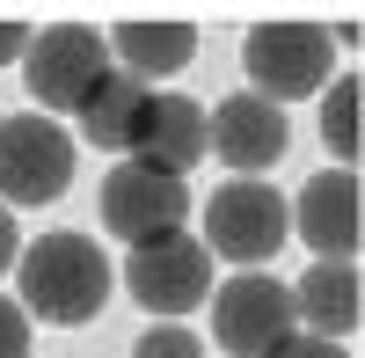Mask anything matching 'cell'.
<instances>
[{
    "label": "cell",
    "instance_id": "7a4b0ae2",
    "mask_svg": "<svg viewBox=\"0 0 365 358\" xmlns=\"http://www.w3.org/2000/svg\"><path fill=\"white\" fill-rule=\"evenodd\" d=\"M241 66H249V96H263L270 110L278 103H299L314 96L336 66V37L322 22H299V15H278V22H256L249 44H241Z\"/></svg>",
    "mask_w": 365,
    "mask_h": 358
},
{
    "label": "cell",
    "instance_id": "2e32d148",
    "mask_svg": "<svg viewBox=\"0 0 365 358\" xmlns=\"http://www.w3.org/2000/svg\"><path fill=\"white\" fill-rule=\"evenodd\" d=\"M132 358H205V344L182 329V322H161V329H146V337L132 344Z\"/></svg>",
    "mask_w": 365,
    "mask_h": 358
},
{
    "label": "cell",
    "instance_id": "9c48e42d",
    "mask_svg": "<svg viewBox=\"0 0 365 358\" xmlns=\"http://www.w3.org/2000/svg\"><path fill=\"white\" fill-rule=\"evenodd\" d=\"M292 146L285 132V110H270L263 96H227L220 110L205 117V154H220L227 168H241L256 183L263 168H278V154Z\"/></svg>",
    "mask_w": 365,
    "mask_h": 358
},
{
    "label": "cell",
    "instance_id": "ffe728a7",
    "mask_svg": "<svg viewBox=\"0 0 365 358\" xmlns=\"http://www.w3.org/2000/svg\"><path fill=\"white\" fill-rule=\"evenodd\" d=\"M15 256H22V234H15V213H8V205H0V271H8Z\"/></svg>",
    "mask_w": 365,
    "mask_h": 358
},
{
    "label": "cell",
    "instance_id": "3957f363",
    "mask_svg": "<svg viewBox=\"0 0 365 358\" xmlns=\"http://www.w3.org/2000/svg\"><path fill=\"white\" fill-rule=\"evenodd\" d=\"M103 73H110V51H103V29H88V22H51L22 51V88L44 103V117L51 110H81Z\"/></svg>",
    "mask_w": 365,
    "mask_h": 358
},
{
    "label": "cell",
    "instance_id": "30bf717a",
    "mask_svg": "<svg viewBox=\"0 0 365 358\" xmlns=\"http://www.w3.org/2000/svg\"><path fill=\"white\" fill-rule=\"evenodd\" d=\"M358 175L351 168H322L307 190H299V234L322 263H351L358 256V234H365V205H358Z\"/></svg>",
    "mask_w": 365,
    "mask_h": 358
},
{
    "label": "cell",
    "instance_id": "5b68a950",
    "mask_svg": "<svg viewBox=\"0 0 365 358\" xmlns=\"http://www.w3.org/2000/svg\"><path fill=\"white\" fill-rule=\"evenodd\" d=\"M73 183V139L44 110L0 117V198L8 205H51Z\"/></svg>",
    "mask_w": 365,
    "mask_h": 358
},
{
    "label": "cell",
    "instance_id": "8992f818",
    "mask_svg": "<svg viewBox=\"0 0 365 358\" xmlns=\"http://www.w3.org/2000/svg\"><path fill=\"white\" fill-rule=\"evenodd\" d=\"M212 337H220V351H234V358H270L278 344L299 337V322H292V285L263 278V271L227 278L220 300H212Z\"/></svg>",
    "mask_w": 365,
    "mask_h": 358
},
{
    "label": "cell",
    "instance_id": "7c38bea8",
    "mask_svg": "<svg viewBox=\"0 0 365 358\" xmlns=\"http://www.w3.org/2000/svg\"><path fill=\"white\" fill-rule=\"evenodd\" d=\"M365 314V285H358V263H314L307 278L292 285V322L322 344H344Z\"/></svg>",
    "mask_w": 365,
    "mask_h": 358
},
{
    "label": "cell",
    "instance_id": "ac0fdd59",
    "mask_svg": "<svg viewBox=\"0 0 365 358\" xmlns=\"http://www.w3.org/2000/svg\"><path fill=\"white\" fill-rule=\"evenodd\" d=\"M22 51H29V22H22V15H0V66L22 58Z\"/></svg>",
    "mask_w": 365,
    "mask_h": 358
},
{
    "label": "cell",
    "instance_id": "277c9868",
    "mask_svg": "<svg viewBox=\"0 0 365 358\" xmlns=\"http://www.w3.org/2000/svg\"><path fill=\"white\" fill-rule=\"evenodd\" d=\"M292 234V213L270 183H220V198H205V256H227V263H256L278 256Z\"/></svg>",
    "mask_w": 365,
    "mask_h": 358
},
{
    "label": "cell",
    "instance_id": "9a60e30c",
    "mask_svg": "<svg viewBox=\"0 0 365 358\" xmlns=\"http://www.w3.org/2000/svg\"><path fill=\"white\" fill-rule=\"evenodd\" d=\"M322 132H329V146H336V161L351 168V154H358V81H336V96H329V110H322Z\"/></svg>",
    "mask_w": 365,
    "mask_h": 358
},
{
    "label": "cell",
    "instance_id": "ba28073f",
    "mask_svg": "<svg viewBox=\"0 0 365 358\" xmlns=\"http://www.w3.org/2000/svg\"><path fill=\"white\" fill-rule=\"evenodd\" d=\"M125 285H132V300L146 314H190L212 292V256H205V242H190V234H161V242L132 249Z\"/></svg>",
    "mask_w": 365,
    "mask_h": 358
},
{
    "label": "cell",
    "instance_id": "5bb4252c",
    "mask_svg": "<svg viewBox=\"0 0 365 358\" xmlns=\"http://www.w3.org/2000/svg\"><path fill=\"white\" fill-rule=\"evenodd\" d=\"M146 110H154V88L110 66V73L96 81V96H88L73 117H81V139H88V146L132 154V146H139V132H146Z\"/></svg>",
    "mask_w": 365,
    "mask_h": 358
},
{
    "label": "cell",
    "instance_id": "6da1fadb",
    "mask_svg": "<svg viewBox=\"0 0 365 358\" xmlns=\"http://www.w3.org/2000/svg\"><path fill=\"white\" fill-rule=\"evenodd\" d=\"M15 271H22V314L44 322H88L110 300V256L88 234H44L15 256Z\"/></svg>",
    "mask_w": 365,
    "mask_h": 358
},
{
    "label": "cell",
    "instance_id": "52a82bcc",
    "mask_svg": "<svg viewBox=\"0 0 365 358\" xmlns=\"http://www.w3.org/2000/svg\"><path fill=\"white\" fill-rule=\"evenodd\" d=\"M103 227L117 234L125 249H146V242H161V234H182V220H190V190L175 183V175H154V168H110L103 175Z\"/></svg>",
    "mask_w": 365,
    "mask_h": 358
},
{
    "label": "cell",
    "instance_id": "8fae6325",
    "mask_svg": "<svg viewBox=\"0 0 365 358\" xmlns=\"http://www.w3.org/2000/svg\"><path fill=\"white\" fill-rule=\"evenodd\" d=\"M190 51H197V29L182 15H125L110 29V58L132 81H168V73L190 66Z\"/></svg>",
    "mask_w": 365,
    "mask_h": 358
},
{
    "label": "cell",
    "instance_id": "4fadbf2b",
    "mask_svg": "<svg viewBox=\"0 0 365 358\" xmlns=\"http://www.w3.org/2000/svg\"><path fill=\"white\" fill-rule=\"evenodd\" d=\"M132 161L182 183V175L205 161V110H197L190 96H154V110H146V132H139V146H132Z\"/></svg>",
    "mask_w": 365,
    "mask_h": 358
},
{
    "label": "cell",
    "instance_id": "e0dca14e",
    "mask_svg": "<svg viewBox=\"0 0 365 358\" xmlns=\"http://www.w3.org/2000/svg\"><path fill=\"white\" fill-rule=\"evenodd\" d=\"M0 358H29V314L15 300H0Z\"/></svg>",
    "mask_w": 365,
    "mask_h": 358
},
{
    "label": "cell",
    "instance_id": "d6986e66",
    "mask_svg": "<svg viewBox=\"0 0 365 358\" xmlns=\"http://www.w3.org/2000/svg\"><path fill=\"white\" fill-rule=\"evenodd\" d=\"M270 358H344V344H322V337H292V344H278Z\"/></svg>",
    "mask_w": 365,
    "mask_h": 358
}]
</instances>
